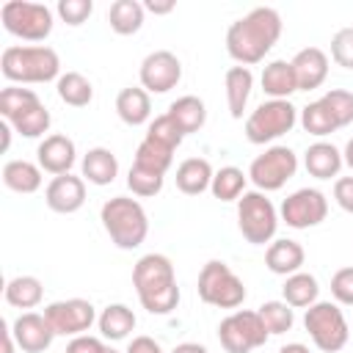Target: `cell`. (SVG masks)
Returning <instances> with one entry per match:
<instances>
[{"label":"cell","mask_w":353,"mask_h":353,"mask_svg":"<svg viewBox=\"0 0 353 353\" xmlns=\"http://www.w3.org/2000/svg\"><path fill=\"white\" fill-rule=\"evenodd\" d=\"M281 36V17L270 6L251 8L245 17L234 19L226 30V52L237 66L259 63Z\"/></svg>","instance_id":"6da1fadb"},{"label":"cell","mask_w":353,"mask_h":353,"mask_svg":"<svg viewBox=\"0 0 353 353\" xmlns=\"http://www.w3.org/2000/svg\"><path fill=\"white\" fill-rule=\"evenodd\" d=\"M132 287L149 314H168L179 303L174 265L163 254H143L132 268Z\"/></svg>","instance_id":"7a4b0ae2"},{"label":"cell","mask_w":353,"mask_h":353,"mask_svg":"<svg viewBox=\"0 0 353 353\" xmlns=\"http://www.w3.org/2000/svg\"><path fill=\"white\" fill-rule=\"evenodd\" d=\"M0 72L11 83H50L61 77V58L47 44L6 47L0 55Z\"/></svg>","instance_id":"3957f363"},{"label":"cell","mask_w":353,"mask_h":353,"mask_svg":"<svg viewBox=\"0 0 353 353\" xmlns=\"http://www.w3.org/2000/svg\"><path fill=\"white\" fill-rule=\"evenodd\" d=\"M99 221L108 232V237L113 240L116 248L121 251H132L138 248L146 234H149V218L146 210L141 207V201L130 199V196H113L102 204Z\"/></svg>","instance_id":"277c9868"},{"label":"cell","mask_w":353,"mask_h":353,"mask_svg":"<svg viewBox=\"0 0 353 353\" xmlns=\"http://www.w3.org/2000/svg\"><path fill=\"white\" fill-rule=\"evenodd\" d=\"M237 226L251 245H265L276 237L279 212L262 190H245L237 199Z\"/></svg>","instance_id":"5b68a950"},{"label":"cell","mask_w":353,"mask_h":353,"mask_svg":"<svg viewBox=\"0 0 353 353\" xmlns=\"http://www.w3.org/2000/svg\"><path fill=\"white\" fill-rule=\"evenodd\" d=\"M303 328L312 336L314 347L323 353H336L347 345V320L342 314V309L331 301H317L306 309L303 314Z\"/></svg>","instance_id":"8992f818"},{"label":"cell","mask_w":353,"mask_h":353,"mask_svg":"<svg viewBox=\"0 0 353 353\" xmlns=\"http://www.w3.org/2000/svg\"><path fill=\"white\" fill-rule=\"evenodd\" d=\"M196 290H199V298L204 303L218 306V309H237L245 301V284L221 259H210L201 268Z\"/></svg>","instance_id":"52a82bcc"},{"label":"cell","mask_w":353,"mask_h":353,"mask_svg":"<svg viewBox=\"0 0 353 353\" xmlns=\"http://www.w3.org/2000/svg\"><path fill=\"white\" fill-rule=\"evenodd\" d=\"M298 121V108L290 99H268L245 119V138L251 143H270L287 135Z\"/></svg>","instance_id":"ba28073f"},{"label":"cell","mask_w":353,"mask_h":353,"mask_svg":"<svg viewBox=\"0 0 353 353\" xmlns=\"http://www.w3.org/2000/svg\"><path fill=\"white\" fill-rule=\"evenodd\" d=\"M3 28L25 41H44L52 30V11L44 3L30 0H8L0 8Z\"/></svg>","instance_id":"9c48e42d"},{"label":"cell","mask_w":353,"mask_h":353,"mask_svg":"<svg viewBox=\"0 0 353 353\" xmlns=\"http://www.w3.org/2000/svg\"><path fill=\"white\" fill-rule=\"evenodd\" d=\"M295 171H298V154L290 146H270L251 160L248 179L256 185V190L270 193V190H281L295 176Z\"/></svg>","instance_id":"30bf717a"},{"label":"cell","mask_w":353,"mask_h":353,"mask_svg":"<svg viewBox=\"0 0 353 353\" xmlns=\"http://www.w3.org/2000/svg\"><path fill=\"white\" fill-rule=\"evenodd\" d=\"M268 336L270 334L265 331L259 312H251V309L232 312L218 325V339L226 353H251L254 347H262Z\"/></svg>","instance_id":"8fae6325"},{"label":"cell","mask_w":353,"mask_h":353,"mask_svg":"<svg viewBox=\"0 0 353 353\" xmlns=\"http://www.w3.org/2000/svg\"><path fill=\"white\" fill-rule=\"evenodd\" d=\"M328 215V199L317 188H301L281 201V221L292 229H309Z\"/></svg>","instance_id":"7c38bea8"},{"label":"cell","mask_w":353,"mask_h":353,"mask_svg":"<svg viewBox=\"0 0 353 353\" xmlns=\"http://www.w3.org/2000/svg\"><path fill=\"white\" fill-rule=\"evenodd\" d=\"M44 317L52 325L55 336H80V334H85L94 325L97 312H94L91 301H85V298H69V301L50 303L44 309Z\"/></svg>","instance_id":"4fadbf2b"},{"label":"cell","mask_w":353,"mask_h":353,"mask_svg":"<svg viewBox=\"0 0 353 353\" xmlns=\"http://www.w3.org/2000/svg\"><path fill=\"white\" fill-rule=\"evenodd\" d=\"M182 80V63L171 50H154L141 61V88L165 94Z\"/></svg>","instance_id":"5bb4252c"},{"label":"cell","mask_w":353,"mask_h":353,"mask_svg":"<svg viewBox=\"0 0 353 353\" xmlns=\"http://www.w3.org/2000/svg\"><path fill=\"white\" fill-rule=\"evenodd\" d=\"M11 334H14V339H17V347L25 350V353H44V350L52 345V339H55L52 325H50L47 317L39 314V312H22V314L14 320Z\"/></svg>","instance_id":"9a60e30c"},{"label":"cell","mask_w":353,"mask_h":353,"mask_svg":"<svg viewBox=\"0 0 353 353\" xmlns=\"http://www.w3.org/2000/svg\"><path fill=\"white\" fill-rule=\"evenodd\" d=\"M44 201L52 212H61V215L77 212L85 204V182L74 174L52 176V182L44 190Z\"/></svg>","instance_id":"2e32d148"},{"label":"cell","mask_w":353,"mask_h":353,"mask_svg":"<svg viewBox=\"0 0 353 353\" xmlns=\"http://www.w3.org/2000/svg\"><path fill=\"white\" fill-rule=\"evenodd\" d=\"M36 157H39L41 171L61 176V174H69V171H72V165H74V160H77V149H74V141H72L69 135L55 132V135H47V138L39 143Z\"/></svg>","instance_id":"e0dca14e"},{"label":"cell","mask_w":353,"mask_h":353,"mask_svg":"<svg viewBox=\"0 0 353 353\" xmlns=\"http://www.w3.org/2000/svg\"><path fill=\"white\" fill-rule=\"evenodd\" d=\"M290 63H292V72H295V80H298V91L320 88L328 77V55L320 47L298 50Z\"/></svg>","instance_id":"ac0fdd59"},{"label":"cell","mask_w":353,"mask_h":353,"mask_svg":"<svg viewBox=\"0 0 353 353\" xmlns=\"http://www.w3.org/2000/svg\"><path fill=\"white\" fill-rule=\"evenodd\" d=\"M303 259H306L303 245L298 240H290V237L273 240L268 245V251H265V265L276 276H292V273H298L301 265H303Z\"/></svg>","instance_id":"d6986e66"},{"label":"cell","mask_w":353,"mask_h":353,"mask_svg":"<svg viewBox=\"0 0 353 353\" xmlns=\"http://www.w3.org/2000/svg\"><path fill=\"white\" fill-rule=\"evenodd\" d=\"M303 165L314 179H331V176H339V168L345 165V160L334 143L317 141L303 152Z\"/></svg>","instance_id":"ffe728a7"},{"label":"cell","mask_w":353,"mask_h":353,"mask_svg":"<svg viewBox=\"0 0 353 353\" xmlns=\"http://www.w3.org/2000/svg\"><path fill=\"white\" fill-rule=\"evenodd\" d=\"M116 113L124 124L130 127H141L149 121L152 116V99H149V91L141 88V85H130V88H121L119 97H116Z\"/></svg>","instance_id":"44dd1931"},{"label":"cell","mask_w":353,"mask_h":353,"mask_svg":"<svg viewBox=\"0 0 353 353\" xmlns=\"http://www.w3.org/2000/svg\"><path fill=\"white\" fill-rule=\"evenodd\" d=\"M212 176H215V171L204 157H188V160H182L176 165V176L174 179H176V188L182 193L199 196L212 185Z\"/></svg>","instance_id":"7402d4cb"},{"label":"cell","mask_w":353,"mask_h":353,"mask_svg":"<svg viewBox=\"0 0 353 353\" xmlns=\"http://www.w3.org/2000/svg\"><path fill=\"white\" fill-rule=\"evenodd\" d=\"M223 85H226V102H229L232 119H243V110H245L251 88H254L251 69L248 66H229L226 77H223Z\"/></svg>","instance_id":"603a6c76"},{"label":"cell","mask_w":353,"mask_h":353,"mask_svg":"<svg viewBox=\"0 0 353 353\" xmlns=\"http://www.w3.org/2000/svg\"><path fill=\"white\" fill-rule=\"evenodd\" d=\"M262 91L273 99H287L290 94L298 91V80L292 72L290 61H270L262 69Z\"/></svg>","instance_id":"cb8c5ba5"},{"label":"cell","mask_w":353,"mask_h":353,"mask_svg":"<svg viewBox=\"0 0 353 353\" xmlns=\"http://www.w3.org/2000/svg\"><path fill=\"white\" fill-rule=\"evenodd\" d=\"M119 174V160L110 149L105 146H94L85 152L83 157V176L91 182V185H110Z\"/></svg>","instance_id":"d4e9b609"},{"label":"cell","mask_w":353,"mask_h":353,"mask_svg":"<svg viewBox=\"0 0 353 353\" xmlns=\"http://www.w3.org/2000/svg\"><path fill=\"white\" fill-rule=\"evenodd\" d=\"M3 185L14 193H36L41 188V165L30 160H8L3 165Z\"/></svg>","instance_id":"484cf974"},{"label":"cell","mask_w":353,"mask_h":353,"mask_svg":"<svg viewBox=\"0 0 353 353\" xmlns=\"http://www.w3.org/2000/svg\"><path fill=\"white\" fill-rule=\"evenodd\" d=\"M168 116L176 121V127L182 130V135H190V132H199L207 121V108L199 97L188 94V97H179L168 105Z\"/></svg>","instance_id":"4316f807"},{"label":"cell","mask_w":353,"mask_h":353,"mask_svg":"<svg viewBox=\"0 0 353 353\" xmlns=\"http://www.w3.org/2000/svg\"><path fill=\"white\" fill-rule=\"evenodd\" d=\"M97 325H99V334L105 339H113V342L124 339L135 328V312L124 303H108L102 309V314L97 317Z\"/></svg>","instance_id":"83f0119b"},{"label":"cell","mask_w":353,"mask_h":353,"mask_svg":"<svg viewBox=\"0 0 353 353\" xmlns=\"http://www.w3.org/2000/svg\"><path fill=\"white\" fill-rule=\"evenodd\" d=\"M317 292H320L317 279L312 273H303V270L287 276V281L281 287L284 303H290L292 309H309L312 303H317Z\"/></svg>","instance_id":"f1b7e54d"},{"label":"cell","mask_w":353,"mask_h":353,"mask_svg":"<svg viewBox=\"0 0 353 353\" xmlns=\"http://www.w3.org/2000/svg\"><path fill=\"white\" fill-rule=\"evenodd\" d=\"M143 3L138 0H116L110 3V11H108V22L113 28V33L119 36H132L141 30L143 25Z\"/></svg>","instance_id":"f546056e"},{"label":"cell","mask_w":353,"mask_h":353,"mask_svg":"<svg viewBox=\"0 0 353 353\" xmlns=\"http://www.w3.org/2000/svg\"><path fill=\"white\" fill-rule=\"evenodd\" d=\"M3 295H6V303L14 306V309H33V306L41 303L44 287H41V281L36 276H14L6 284Z\"/></svg>","instance_id":"4dcf8cb0"},{"label":"cell","mask_w":353,"mask_h":353,"mask_svg":"<svg viewBox=\"0 0 353 353\" xmlns=\"http://www.w3.org/2000/svg\"><path fill=\"white\" fill-rule=\"evenodd\" d=\"M55 88H58L61 102H66V105H72V108H85V105L94 99V85H91V80H88L85 74H80V72H66V74H61L58 83H55Z\"/></svg>","instance_id":"1f68e13d"},{"label":"cell","mask_w":353,"mask_h":353,"mask_svg":"<svg viewBox=\"0 0 353 353\" xmlns=\"http://www.w3.org/2000/svg\"><path fill=\"white\" fill-rule=\"evenodd\" d=\"M171 163H174V149H168V146H163V143H157V141H152V138L143 135V141L135 149V163L132 165H141L146 171H154V174H163L165 176V171L171 168Z\"/></svg>","instance_id":"d6a6232c"},{"label":"cell","mask_w":353,"mask_h":353,"mask_svg":"<svg viewBox=\"0 0 353 353\" xmlns=\"http://www.w3.org/2000/svg\"><path fill=\"white\" fill-rule=\"evenodd\" d=\"M50 110L44 108V102H36V105H30L28 110H22V113H17L14 119H8V124L19 132V135H25V138H39V135H44L47 130H50Z\"/></svg>","instance_id":"836d02e7"},{"label":"cell","mask_w":353,"mask_h":353,"mask_svg":"<svg viewBox=\"0 0 353 353\" xmlns=\"http://www.w3.org/2000/svg\"><path fill=\"white\" fill-rule=\"evenodd\" d=\"M210 190L221 201H234V199H240L245 193V174L237 165H223L221 171H215Z\"/></svg>","instance_id":"e575fe53"},{"label":"cell","mask_w":353,"mask_h":353,"mask_svg":"<svg viewBox=\"0 0 353 353\" xmlns=\"http://www.w3.org/2000/svg\"><path fill=\"white\" fill-rule=\"evenodd\" d=\"M301 124H303V130H306L309 135H317V138H325V135H331L334 130H339L336 121H334V116H331V110L323 105V99L309 102V105L301 110Z\"/></svg>","instance_id":"d590c367"},{"label":"cell","mask_w":353,"mask_h":353,"mask_svg":"<svg viewBox=\"0 0 353 353\" xmlns=\"http://www.w3.org/2000/svg\"><path fill=\"white\" fill-rule=\"evenodd\" d=\"M259 317H262V325L268 334H284L292 328L295 323V314H292V306L284 303V301H265L259 309Z\"/></svg>","instance_id":"8d00e7d4"},{"label":"cell","mask_w":353,"mask_h":353,"mask_svg":"<svg viewBox=\"0 0 353 353\" xmlns=\"http://www.w3.org/2000/svg\"><path fill=\"white\" fill-rule=\"evenodd\" d=\"M36 102H41L36 91L22 88V85H8V88L0 91V116L8 121V119H14L17 113L28 110V108L36 105Z\"/></svg>","instance_id":"74e56055"},{"label":"cell","mask_w":353,"mask_h":353,"mask_svg":"<svg viewBox=\"0 0 353 353\" xmlns=\"http://www.w3.org/2000/svg\"><path fill=\"white\" fill-rule=\"evenodd\" d=\"M320 99H323V105L331 110L336 127H347V124L353 121V91L331 88V91H325Z\"/></svg>","instance_id":"f35d334b"},{"label":"cell","mask_w":353,"mask_h":353,"mask_svg":"<svg viewBox=\"0 0 353 353\" xmlns=\"http://www.w3.org/2000/svg\"><path fill=\"white\" fill-rule=\"evenodd\" d=\"M146 138H152V141H157V143H163V146H168V149L176 152L185 135H182V130L176 127V121H174L168 113H163V116H157V119L149 124Z\"/></svg>","instance_id":"ab89813d"},{"label":"cell","mask_w":353,"mask_h":353,"mask_svg":"<svg viewBox=\"0 0 353 353\" xmlns=\"http://www.w3.org/2000/svg\"><path fill=\"white\" fill-rule=\"evenodd\" d=\"M127 188L135 193V196H157L163 190V174H154V171H146L141 165H132L130 174H127Z\"/></svg>","instance_id":"60d3db41"},{"label":"cell","mask_w":353,"mask_h":353,"mask_svg":"<svg viewBox=\"0 0 353 353\" xmlns=\"http://www.w3.org/2000/svg\"><path fill=\"white\" fill-rule=\"evenodd\" d=\"M331 58L342 69H353V28H342L331 39Z\"/></svg>","instance_id":"b9f144b4"},{"label":"cell","mask_w":353,"mask_h":353,"mask_svg":"<svg viewBox=\"0 0 353 353\" xmlns=\"http://www.w3.org/2000/svg\"><path fill=\"white\" fill-rule=\"evenodd\" d=\"M55 11L66 25H83L94 11V3L91 0H61Z\"/></svg>","instance_id":"7bdbcfd3"},{"label":"cell","mask_w":353,"mask_h":353,"mask_svg":"<svg viewBox=\"0 0 353 353\" xmlns=\"http://www.w3.org/2000/svg\"><path fill=\"white\" fill-rule=\"evenodd\" d=\"M331 295L336 298V303L353 306V268H339L331 276Z\"/></svg>","instance_id":"ee69618b"},{"label":"cell","mask_w":353,"mask_h":353,"mask_svg":"<svg viewBox=\"0 0 353 353\" xmlns=\"http://www.w3.org/2000/svg\"><path fill=\"white\" fill-rule=\"evenodd\" d=\"M334 199L345 212L353 215V176H339L334 182Z\"/></svg>","instance_id":"f6af8a7d"},{"label":"cell","mask_w":353,"mask_h":353,"mask_svg":"<svg viewBox=\"0 0 353 353\" xmlns=\"http://www.w3.org/2000/svg\"><path fill=\"white\" fill-rule=\"evenodd\" d=\"M102 350H105V342L97 336H88V334L72 336V342L66 345V353H102Z\"/></svg>","instance_id":"bcb514c9"},{"label":"cell","mask_w":353,"mask_h":353,"mask_svg":"<svg viewBox=\"0 0 353 353\" xmlns=\"http://www.w3.org/2000/svg\"><path fill=\"white\" fill-rule=\"evenodd\" d=\"M127 353H163V347L152 336H132V342L127 345Z\"/></svg>","instance_id":"7dc6e473"},{"label":"cell","mask_w":353,"mask_h":353,"mask_svg":"<svg viewBox=\"0 0 353 353\" xmlns=\"http://www.w3.org/2000/svg\"><path fill=\"white\" fill-rule=\"evenodd\" d=\"M174 6H176L174 0H146V3H143V8L152 11V14H171Z\"/></svg>","instance_id":"c3c4849f"},{"label":"cell","mask_w":353,"mask_h":353,"mask_svg":"<svg viewBox=\"0 0 353 353\" xmlns=\"http://www.w3.org/2000/svg\"><path fill=\"white\" fill-rule=\"evenodd\" d=\"M171 353H210L204 345H199V342H182V345H176Z\"/></svg>","instance_id":"681fc988"},{"label":"cell","mask_w":353,"mask_h":353,"mask_svg":"<svg viewBox=\"0 0 353 353\" xmlns=\"http://www.w3.org/2000/svg\"><path fill=\"white\" fill-rule=\"evenodd\" d=\"M14 345H17L14 334H11V328L3 323V353H14Z\"/></svg>","instance_id":"f907efd6"},{"label":"cell","mask_w":353,"mask_h":353,"mask_svg":"<svg viewBox=\"0 0 353 353\" xmlns=\"http://www.w3.org/2000/svg\"><path fill=\"white\" fill-rule=\"evenodd\" d=\"M279 353H312L306 345H301V342H290V345H284Z\"/></svg>","instance_id":"816d5d0a"},{"label":"cell","mask_w":353,"mask_h":353,"mask_svg":"<svg viewBox=\"0 0 353 353\" xmlns=\"http://www.w3.org/2000/svg\"><path fill=\"white\" fill-rule=\"evenodd\" d=\"M0 132H3V143H0V149L6 152V149H8V143H11V124H8V121H3V124H0Z\"/></svg>","instance_id":"f5cc1de1"},{"label":"cell","mask_w":353,"mask_h":353,"mask_svg":"<svg viewBox=\"0 0 353 353\" xmlns=\"http://www.w3.org/2000/svg\"><path fill=\"white\" fill-rule=\"evenodd\" d=\"M342 160H345V165L353 171V138L345 143V152H342Z\"/></svg>","instance_id":"db71d44e"},{"label":"cell","mask_w":353,"mask_h":353,"mask_svg":"<svg viewBox=\"0 0 353 353\" xmlns=\"http://www.w3.org/2000/svg\"><path fill=\"white\" fill-rule=\"evenodd\" d=\"M102 353H119V350H113V347H108V345H105V350H102Z\"/></svg>","instance_id":"11a10c76"}]
</instances>
